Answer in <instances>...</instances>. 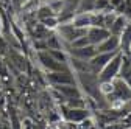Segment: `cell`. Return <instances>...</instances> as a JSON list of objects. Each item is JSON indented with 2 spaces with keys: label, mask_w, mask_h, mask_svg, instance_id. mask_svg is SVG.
<instances>
[{
  "label": "cell",
  "mask_w": 131,
  "mask_h": 129,
  "mask_svg": "<svg viewBox=\"0 0 131 129\" xmlns=\"http://www.w3.org/2000/svg\"><path fill=\"white\" fill-rule=\"evenodd\" d=\"M114 92V81H100V93L105 96H109Z\"/></svg>",
  "instance_id": "cell-17"
},
{
  "label": "cell",
  "mask_w": 131,
  "mask_h": 129,
  "mask_svg": "<svg viewBox=\"0 0 131 129\" xmlns=\"http://www.w3.org/2000/svg\"><path fill=\"white\" fill-rule=\"evenodd\" d=\"M35 59H36V64L39 66V69L44 70L45 73L56 72V70H62V69L70 67V66H66V64H59L47 50H39V51L35 50Z\"/></svg>",
  "instance_id": "cell-5"
},
{
  "label": "cell",
  "mask_w": 131,
  "mask_h": 129,
  "mask_svg": "<svg viewBox=\"0 0 131 129\" xmlns=\"http://www.w3.org/2000/svg\"><path fill=\"white\" fill-rule=\"evenodd\" d=\"M92 14V12H91ZM91 14L89 12H78L75 17H73V25L77 28H81V30H88L92 27V20H91Z\"/></svg>",
  "instance_id": "cell-13"
},
{
  "label": "cell",
  "mask_w": 131,
  "mask_h": 129,
  "mask_svg": "<svg viewBox=\"0 0 131 129\" xmlns=\"http://www.w3.org/2000/svg\"><path fill=\"white\" fill-rule=\"evenodd\" d=\"M45 79L48 86H77V75L70 67L56 72H48L45 73Z\"/></svg>",
  "instance_id": "cell-1"
},
{
  "label": "cell",
  "mask_w": 131,
  "mask_h": 129,
  "mask_svg": "<svg viewBox=\"0 0 131 129\" xmlns=\"http://www.w3.org/2000/svg\"><path fill=\"white\" fill-rule=\"evenodd\" d=\"M119 37H120V51L125 56H129L131 55V23L123 30V33Z\"/></svg>",
  "instance_id": "cell-12"
},
{
  "label": "cell",
  "mask_w": 131,
  "mask_h": 129,
  "mask_svg": "<svg viewBox=\"0 0 131 129\" xmlns=\"http://www.w3.org/2000/svg\"><path fill=\"white\" fill-rule=\"evenodd\" d=\"M116 55H117V53H97V55L89 61L92 70H94L95 73H100V70H102Z\"/></svg>",
  "instance_id": "cell-10"
},
{
  "label": "cell",
  "mask_w": 131,
  "mask_h": 129,
  "mask_svg": "<svg viewBox=\"0 0 131 129\" xmlns=\"http://www.w3.org/2000/svg\"><path fill=\"white\" fill-rule=\"evenodd\" d=\"M22 129H36V124L33 123V120L31 118H24L22 120Z\"/></svg>",
  "instance_id": "cell-21"
},
{
  "label": "cell",
  "mask_w": 131,
  "mask_h": 129,
  "mask_svg": "<svg viewBox=\"0 0 131 129\" xmlns=\"http://www.w3.org/2000/svg\"><path fill=\"white\" fill-rule=\"evenodd\" d=\"M119 78H122L123 81H126L131 86V58L123 55V64H122V70Z\"/></svg>",
  "instance_id": "cell-14"
},
{
  "label": "cell",
  "mask_w": 131,
  "mask_h": 129,
  "mask_svg": "<svg viewBox=\"0 0 131 129\" xmlns=\"http://www.w3.org/2000/svg\"><path fill=\"white\" fill-rule=\"evenodd\" d=\"M8 107H9V106H8V98H6L5 92L0 89V114L5 115L6 118H8V114H6V112H8Z\"/></svg>",
  "instance_id": "cell-19"
},
{
  "label": "cell",
  "mask_w": 131,
  "mask_h": 129,
  "mask_svg": "<svg viewBox=\"0 0 131 129\" xmlns=\"http://www.w3.org/2000/svg\"><path fill=\"white\" fill-rule=\"evenodd\" d=\"M98 53H119L120 51V37L109 34L100 45H97Z\"/></svg>",
  "instance_id": "cell-9"
},
{
  "label": "cell",
  "mask_w": 131,
  "mask_h": 129,
  "mask_svg": "<svg viewBox=\"0 0 131 129\" xmlns=\"http://www.w3.org/2000/svg\"><path fill=\"white\" fill-rule=\"evenodd\" d=\"M3 30V9H0V34H2Z\"/></svg>",
  "instance_id": "cell-23"
},
{
  "label": "cell",
  "mask_w": 131,
  "mask_h": 129,
  "mask_svg": "<svg viewBox=\"0 0 131 129\" xmlns=\"http://www.w3.org/2000/svg\"><path fill=\"white\" fill-rule=\"evenodd\" d=\"M80 0H62V8L58 12V20L61 23H72L73 17L77 16Z\"/></svg>",
  "instance_id": "cell-6"
},
{
  "label": "cell",
  "mask_w": 131,
  "mask_h": 129,
  "mask_svg": "<svg viewBox=\"0 0 131 129\" xmlns=\"http://www.w3.org/2000/svg\"><path fill=\"white\" fill-rule=\"evenodd\" d=\"M129 58H131V55H129Z\"/></svg>",
  "instance_id": "cell-24"
},
{
  "label": "cell",
  "mask_w": 131,
  "mask_h": 129,
  "mask_svg": "<svg viewBox=\"0 0 131 129\" xmlns=\"http://www.w3.org/2000/svg\"><path fill=\"white\" fill-rule=\"evenodd\" d=\"M59 114L61 118L64 121H69V123H77L80 124L81 121H84L86 118L92 117V110L88 107H69V106H59Z\"/></svg>",
  "instance_id": "cell-4"
},
{
  "label": "cell",
  "mask_w": 131,
  "mask_h": 129,
  "mask_svg": "<svg viewBox=\"0 0 131 129\" xmlns=\"http://www.w3.org/2000/svg\"><path fill=\"white\" fill-rule=\"evenodd\" d=\"M69 51V56L70 58H77V59H83V61H91L97 53V47L95 45H88V47H81V48H73V47H69L67 48Z\"/></svg>",
  "instance_id": "cell-7"
},
{
  "label": "cell",
  "mask_w": 131,
  "mask_h": 129,
  "mask_svg": "<svg viewBox=\"0 0 131 129\" xmlns=\"http://www.w3.org/2000/svg\"><path fill=\"white\" fill-rule=\"evenodd\" d=\"M88 30H81V28H77L73 23H61L58 28H56V34L61 37L66 50L81 36H86Z\"/></svg>",
  "instance_id": "cell-2"
},
{
  "label": "cell",
  "mask_w": 131,
  "mask_h": 129,
  "mask_svg": "<svg viewBox=\"0 0 131 129\" xmlns=\"http://www.w3.org/2000/svg\"><path fill=\"white\" fill-rule=\"evenodd\" d=\"M129 23H131V20L126 17L125 14H117V17H116V20H114L112 27L109 28L111 34H114V36H120V34L123 33V30H125Z\"/></svg>",
  "instance_id": "cell-11"
},
{
  "label": "cell",
  "mask_w": 131,
  "mask_h": 129,
  "mask_svg": "<svg viewBox=\"0 0 131 129\" xmlns=\"http://www.w3.org/2000/svg\"><path fill=\"white\" fill-rule=\"evenodd\" d=\"M88 45H91V42H89V39H88V36H81V37H78L70 47H73V48H81V47H88Z\"/></svg>",
  "instance_id": "cell-20"
},
{
  "label": "cell",
  "mask_w": 131,
  "mask_h": 129,
  "mask_svg": "<svg viewBox=\"0 0 131 129\" xmlns=\"http://www.w3.org/2000/svg\"><path fill=\"white\" fill-rule=\"evenodd\" d=\"M91 20H92V27H103L106 28V23H105V12H92L91 14Z\"/></svg>",
  "instance_id": "cell-16"
},
{
  "label": "cell",
  "mask_w": 131,
  "mask_h": 129,
  "mask_svg": "<svg viewBox=\"0 0 131 129\" xmlns=\"http://www.w3.org/2000/svg\"><path fill=\"white\" fill-rule=\"evenodd\" d=\"M122 64H123V53L119 51L100 70L98 79H100V81H114V79H117L119 75H120V70H122Z\"/></svg>",
  "instance_id": "cell-3"
},
{
  "label": "cell",
  "mask_w": 131,
  "mask_h": 129,
  "mask_svg": "<svg viewBox=\"0 0 131 129\" xmlns=\"http://www.w3.org/2000/svg\"><path fill=\"white\" fill-rule=\"evenodd\" d=\"M78 12H95V0H80L77 14Z\"/></svg>",
  "instance_id": "cell-15"
},
{
  "label": "cell",
  "mask_w": 131,
  "mask_h": 129,
  "mask_svg": "<svg viewBox=\"0 0 131 129\" xmlns=\"http://www.w3.org/2000/svg\"><path fill=\"white\" fill-rule=\"evenodd\" d=\"M0 129H11V126L8 124V118L2 114H0Z\"/></svg>",
  "instance_id": "cell-22"
},
{
  "label": "cell",
  "mask_w": 131,
  "mask_h": 129,
  "mask_svg": "<svg viewBox=\"0 0 131 129\" xmlns=\"http://www.w3.org/2000/svg\"><path fill=\"white\" fill-rule=\"evenodd\" d=\"M95 11L108 12V11H114V9L111 8V2H109V0H95Z\"/></svg>",
  "instance_id": "cell-18"
},
{
  "label": "cell",
  "mask_w": 131,
  "mask_h": 129,
  "mask_svg": "<svg viewBox=\"0 0 131 129\" xmlns=\"http://www.w3.org/2000/svg\"><path fill=\"white\" fill-rule=\"evenodd\" d=\"M109 34H111V31L108 28H103V27H91V28H88V33H86L89 42L95 47L100 45Z\"/></svg>",
  "instance_id": "cell-8"
}]
</instances>
